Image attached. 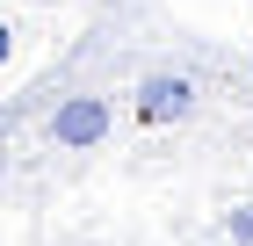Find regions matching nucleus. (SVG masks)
Instances as JSON below:
<instances>
[{"label":"nucleus","instance_id":"nucleus-3","mask_svg":"<svg viewBox=\"0 0 253 246\" xmlns=\"http://www.w3.org/2000/svg\"><path fill=\"white\" fill-rule=\"evenodd\" d=\"M232 239H239V246H253V210H232Z\"/></svg>","mask_w":253,"mask_h":246},{"label":"nucleus","instance_id":"nucleus-1","mask_svg":"<svg viewBox=\"0 0 253 246\" xmlns=\"http://www.w3.org/2000/svg\"><path fill=\"white\" fill-rule=\"evenodd\" d=\"M101 138H109V101L101 95L58 101V116H51V145L58 152H87V145H101Z\"/></svg>","mask_w":253,"mask_h":246},{"label":"nucleus","instance_id":"nucleus-5","mask_svg":"<svg viewBox=\"0 0 253 246\" xmlns=\"http://www.w3.org/2000/svg\"><path fill=\"white\" fill-rule=\"evenodd\" d=\"M0 181H7V159H0Z\"/></svg>","mask_w":253,"mask_h":246},{"label":"nucleus","instance_id":"nucleus-4","mask_svg":"<svg viewBox=\"0 0 253 246\" xmlns=\"http://www.w3.org/2000/svg\"><path fill=\"white\" fill-rule=\"evenodd\" d=\"M7 58H15V22L0 15V65H7Z\"/></svg>","mask_w":253,"mask_h":246},{"label":"nucleus","instance_id":"nucleus-2","mask_svg":"<svg viewBox=\"0 0 253 246\" xmlns=\"http://www.w3.org/2000/svg\"><path fill=\"white\" fill-rule=\"evenodd\" d=\"M195 109V80L188 73H152L137 87V123H181Z\"/></svg>","mask_w":253,"mask_h":246}]
</instances>
